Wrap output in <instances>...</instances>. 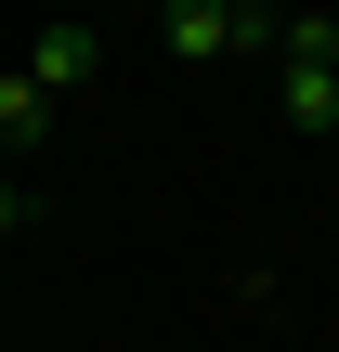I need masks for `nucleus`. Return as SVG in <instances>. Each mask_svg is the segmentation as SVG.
<instances>
[{
	"mask_svg": "<svg viewBox=\"0 0 339 352\" xmlns=\"http://www.w3.org/2000/svg\"><path fill=\"white\" fill-rule=\"evenodd\" d=\"M157 39H170L183 65H209V52H248V39H287V13H274V0H157Z\"/></svg>",
	"mask_w": 339,
	"mask_h": 352,
	"instance_id": "obj_1",
	"label": "nucleus"
},
{
	"mask_svg": "<svg viewBox=\"0 0 339 352\" xmlns=\"http://www.w3.org/2000/svg\"><path fill=\"white\" fill-rule=\"evenodd\" d=\"M26 78H39V91L65 104V91L91 78V26H39V52H26Z\"/></svg>",
	"mask_w": 339,
	"mask_h": 352,
	"instance_id": "obj_3",
	"label": "nucleus"
},
{
	"mask_svg": "<svg viewBox=\"0 0 339 352\" xmlns=\"http://www.w3.org/2000/svg\"><path fill=\"white\" fill-rule=\"evenodd\" d=\"M287 131H339V13H287Z\"/></svg>",
	"mask_w": 339,
	"mask_h": 352,
	"instance_id": "obj_2",
	"label": "nucleus"
},
{
	"mask_svg": "<svg viewBox=\"0 0 339 352\" xmlns=\"http://www.w3.org/2000/svg\"><path fill=\"white\" fill-rule=\"evenodd\" d=\"M52 131V91L39 78H0V144H39Z\"/></svg>",
	"mask_w": 339,
	"mask_h": 352,
	"instance_id": "obj_4",
	"label": "nucleus"
},
{
	"mask_svg": "<svg viewBox=\"0 0 339 352\" xmlns=\"http://www.w3.org/2000/svg\"><path fill=\"white\" fill-rule=\"evenodd\" d=\"M13 222H26V196H13V183H0V235H13Z\"/></svg>",
	"mask_w": 339,
	"mask_h": 352,
	"instance_id": "obj_5",
	"label": "nucleus"
}]
</instances>
